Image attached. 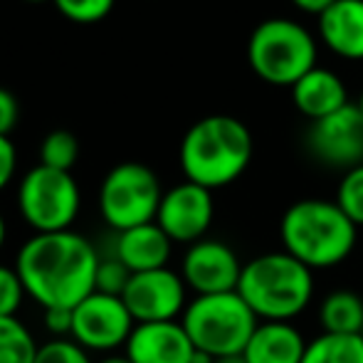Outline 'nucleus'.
<instances>
[{"label":"nucleus","instance_id":"17","mask_svg":"<svg viewBox=\"0 0 363 363\" xmlns=\"http://www.w3.org/2000/svg\"><path fill=\"white\" fill-rule=\"evenodd\" d=\"M324 45L344 60H363V0H336L319 15Z\"/></svg>","mask_w":363,"mask_h":363},{"label":"nucleus","instance_id":"2","mask_svg":"<svg viewBox=\"0 0 363 363\" xmlns=\"http://www.w3.org/2000/svg\"><path fill=\"white\" fill-rule=\"evenodd\" d=\"M252 161V134L230 114H211L186 131L181 141V168L186 181L208 191L235 183Z\"/></svg>","mask_w":363,"mask_h":363},{"label":"nucleus","instance_id":"12","mask_svg":"<svg viewBox=\"0 0 363 363\" xmlns=\"http://www.w3.org/2000/svg\"><path fill=\"white\" fill-rule=\"evenodd\" d=\"M309 151L321 163L334 168H351L363 163V116L359 104H346L319 121H311L306 136Z\"/></svg>","mask_w":363,"mask_h":363},{"label":"nucleus","instance_id":"5","mask_svg":"<svg viewBox=\"0 0 363 363\" xmlns=\"http://www.w3.org/2000/svg\"><path fill=\"white\" fill-rule=\"evenodd\" d=\"M181 324L198 351H206L213 359H225L240 356L247 349L257 329V314L238 291H225L188 301Z\"/></svg>","mask_w":363,"mask_h":363},{"label":"nucleus","instance_id":"15","mask_svg":"<svg viewBox=\"0 0 363 363\" xmlns=\"http://www.w3.org/2000/svg\"><path fill=\"white\" fill-rule=\"evenodd\" d=\"M171 252L173 240L158 228V223H146L116 233L114 240V257H119L131 269V274L168 267Z\"/></svg>","mask_w":363,"mask_h":363},{"label":"nucleus","instance_id":"34","mask_svg":"<svg viewBox=\"0 0 363 363\" xmlns=\"http://www.w3.org/2000/svg\"><path fill=\"white\" fill-rule=\"evenodd\" d=\"M5 238H8V225H5V218H3V213H0V250H3V245H5Z\"/></svg>","mask_w":363,"mask_h":363},{"label":"nucleus","instance_id":"10","mask_svg":"<svg viewBox=\"0 0 363 363\" xmlns=\"http://www.w3.org/2000/svg\"><path fill=\"white\" fill-rule=\"evenodd\" d=\"M136 324L176 321L186 311V282L178 272L163 267L131 274L129 287L121 294Z\"/></svg>","mask_w":363,"mask_h":363},{"label":"nucleus","instance_id":"18","mask_svg":"<svg viewBox=\"0 0 363 363\" xmlns=\"http://www.w3.org/2000/svg\"><path fill=\"white\" fill-rule=\"evenodd\" d=\"M306 344L291 321H262L242 356L247 363H301Z\"/></svg>","mask_w":363,"mask_h":363},{"label":"nucleus","instance_id":"11","mask_svg":"<svg viewBox=\"0 0 363 363\" xmlns=\"http://www.w3.org/2000/svg\"><path fill=\"white\" fill-rule=\"evenodd\" d=\"M213 216H216L213 191L186 181L163 193L156 223L173 242L193 245L206 238Z\"/></svg>","mask_w":363,"mask_h":363},{"label":"nucleus","instance_id":"8","mask_svg":"<svg viewBox=\"0 0 363 363\" xmlns=\"http://www.w3.org/2000/svg\"><path fill=\"white\" fill-rule=\"evenodd\" d=\"M82 193L74 176L48 166H35L18 186V211L35 233H62L72 230L79 216Z\"/></svg>","mask_w":363,"mask_h":363},{"label":"nucleus","instance_id":"19","mask_svg":"<svg viewBox=\"0 0 363 363\" xmlns=\"http://www.w3.org/2000/svg\"><path fill=\"white\" fill-rule=\"evenodd\" d=\"M324 334L361 336L363 331V296L349 289H336L324 296L319 309Z\"/></svg>","mask_w":363,"mask_h":363},{"label":"nucleus","instance_id":"3","mask_svg":"<svg viewBox=\"0 0 363 363\" xmlns=\"http://www.w3.org/2000/svg\"><path fill=\"white\" fill-rule=\"evenodd\" d=\"M284 252L309 269H329L346 262L356 247L359 228L336 201L304 198L289 206L279 223Z\"/></svg>","mask_w":363,"mask_h":363},{"label":"nucleus","instance_id":"26","mask_svg":"<svg viewBox=\"0 0 363 363\" xmlns=\"http://www.w3.org/2000/svg\"><path fill=\"white\" fill-rule=\"evenodd\" d=\"M25 296L28 291H25L18 269L0 264V316H18Z\"/></svg>","mask_w":363,"mask_h":363},{"label":"nucleus","instance_id":"24","mask_svg":"<svg viewBox=\"0 0 363 363\" xmlns=\"http://www.w3.org/2000/svg\"><path fill=\"white\" fill-rule=\"evenodd\" d=\"M131 282V269L121 262L119 257L109 255V257L99 259V267H96V282H94V291H101V294H111V296H121L124 289L129 287Z\"/></svg>","mask_w":363,"mask_h":363},{"label":"nucleus","instance_id":"25","mask_svg":"<svg viewBox=\"0 0 363 363\" xmlns=\"http://www.w3.org/2000/svg\"><path fill=\"white\" fill-rule=\"evenodd\" d=\"M57 10L77 25H91L104 20L114 10L116 0H52Z\"/></svg>","mask_w":363,"mask_h":363},{"label":"nucleus","instance_id":"37","mask_svg":"<svg viewBox=\"0 0 363 363\" xmlns=\"http://www.w3.org/2000/svg\"><path fill=\"white\" fill-rule=\"evenodd\" d=\"M25 3H48V0H25Z\"/></svg>","mask_w":363,"mask_h":363},{"label":"nucleus","instance_id":"22","mask_svg":"<svg viewBox=\"0 0 363 363\" xmlns=\"http://www.w3.org/2000/svg\"><path fill=\"white\" fill-rule=\"evenodd\" d=\"M77 158H79V141H77L72 131L55 129L43 139V146H40V166L72 173Z\"/></svg>","mask_w":363,"mask_h":363},{"label":"nucleus","instance_id":"35","mask_svg":"<svg viewBox=\"0 0 363 363\" xmlns=\"http://www.w3.org/2000/svg\"><path fill=\"white\" fill-rule=\"evenodd\" d=\"M216 363H247L245 361V356H225V359H216Z\"/></svg>","mask_w":363,"mask_h":363},{"label":"nucleus","instance_id":"9","mask_svg":"<svg viewBox=\"0 0 363 363\" xmlns=\"http://www.w3.org/2000/svg\"><path fill=\"white\" fill-rule=\"evenodd\" d=\"M136 321L121 296L91 291L84 301L74 306L69 339L77 341L84 351L111 354L126 346Z\"/></svg>","mask_w":363,"mask_h":363},{"label":"nucleus","instance_id":"4","mask_svg":"<svg viewBox=\"0 0 363 363\" xmlns=\"http://www.w3.org/2000/svg\"><path fill=\"white\" fill-rule=\"evenodd\" d=\"M238 294L264 321H291L309 306L314 277L289 252H267L245 262Z\"/></svg>","mask_w":363,"mask_h":363},{"label":"nucleus","instance_id":"32","mask_svg":"<svg viewBox=\"0 0 363 363\" xmlns=\"http://www.w3.org/2000/svg\"><path fill=\"white\" fill-rule=\"evenodd\" d=\"M96 363H134L129 359L126 354H106L101 361H96Z\"/></svg>","mask_w":363,"mask_h":363},{"label":"nucleus","instance_id":"23","mask_svg":"<svg viewBox=\"0 0 363 363\" xmlns=\"http://www.w3.org/2000/svg\"><path fill=\"white\" fill-rule=\"evenodd\" d=\"M336 203L356 228H363V163L344 173L336 191Z\"/></svg>","mask_w":363,"mask_h":363},{"label":"nucleus","instance_id":"28","mask_svg":"<svg viewBox=\"0 0 363 363\" xmlns=\"http://www.w3.org/2000/svg\"><path fill=\"white\" fill-rule=\"evenodd\" d=\"M20 119V106L18 99L10 89L0 86V136H10V131L18 126Z\"/></svg>","mask_w":363,"mask_h":363},{"label":"nucleus","instance_id":"33","mask_svg":"<svg viewBox=\"0 0 363 363\" xmlns=\"http://www.w3.org/2000/svg\"><path fill=\"white\" fill-rule=\"evenodd\" d=\"M191 363H216V359H213L211 354H206V351H198L196 349V354H193V361Z\"/></svg>","mask_w":363,"mask_h":363},{"label":"nucleus","instance_id":"29","mask_svg":"<svg viewBox=\"0 0 363 363\" xmlns=\"http://www.w3.org/2000/svg\"><path fill=\"white\" fill-rule=\"evenodd\" d=\"M15 168H18V151L10 136H0V193L10 186L15 178Z\"/></svg>","mask_w":363,"mask_h":363},{"label":"nucleus","instance_id":"36","mask_svg":"<svg viewBox=\"0 0 363 363\" xmlns=\"http://www.w3.org/2000/svg\"><path fill=\"white\" fill-rule=\"evenodd\" d=\"M359 109H361V116H363V94H361V99H359Z\"/></svg>","mask_w":363,"mask_h":363},{"label":"nucleus","instance_id":"31","mask_svg":"<svg viewBox=\"0 0 363 363\" xmlns=\"http://www.w3.org/2000/svg\"><path fill=\"white\" fill-rule=\"evenodd\" d=\"M291 3H294L299 10H304V13L321 15V13H324V10H329L331 5L336 3V0H291Z\"/></svg>","mask_w":363,"mask_h":363},{"label":"nucleus","instance_id":"1","mask_svg":"<svg viewBox=\"0 0 363 363\" xmlns=\"http://www.w3.org/2000/svg\"><path fill=\"white\" fill-rule=\"evenodd\" d=\"M99 252L74 230L35 233L18 250V269L30 299L43 309H74L94 291Z\"/></svg>","mask_w":363,"mask_h":363},{"label":"nucleus","instance_id":"16","mask_svg":"<svg viewBox=\"0 0 363 363\" xmlns=\"http://www.w3.org/2000/svg\"><path fill=\"white\" fill-rule=\"evenodd\" d=\"M291 101L309 121H319L351 104L344 79L319 65L291 86Z\"/></svg>","mask_w":363,"mask_h":363},{"label":"nucleus","instance_id":"13","mask_svg":"<svg viewBox=\"0 0 363 363\" xmlns=\"http://www.w3.org/2000/svg\"><path fill=\"white\" fill-rule=\"evenodd\" d=\"M242 267L245 264L240 262L230 245L203 238L188 245L181 277L186 287H191L198 296L225 294V291H238Z\"/></svg>","mask_w":363,"mask_h":363},{"label":"nucleus","instance_id":"14","mask_svg":"<svg viewBox=\"0 0 363 363\" xmlns=\"http://www.w3.org/2000/svg\"><path fill=\"white\" fill-rule=\"evenodd\" d=\"M124 349L134 363H191L196 354L181 321L136 324Z\"/></svg>","mask_w":363,"mask_h":363},{"label":"nucleus","instance_id":"21","mask_svg":"<svg viewBox=\"0 0 363 363\" xmlns=\"http://www.w3.org/2000/svg\"><path fill=\"white\" fill-rule=\"evenodd\" d=\"M40 344L18 316H0V363H35Z\"/></svg>","mask_w":363,"mask_h":363},{"label":"nucleus","instance_id":"6","mask_svg":"<svg viewBox=\"0 0 363 363\" xmlns=\"http://www.w3.org/2000/svg\"><path fill=\"white\" fill-rule=\"evenodd\" d=\"M252 72L274 86H294L316 67V40L304 25L287 18L262 20L247 43Z\"/></svg>","mask_w":363,"mask_h":363},{"label":"nucleus","instance_id":"30","mask_svg":"<svg viewBox=\"0 0 363 363\" xmlns=\"http://www.w3.org/2000/svg\"><path fill=\"white\" fill-rule=\"evenodd\" d=\"M72 316L74 309H45V329L55 339H67L72 336Z\"/></svg>","mask_w":363,"mask_h":363},{"label":"nucleus","instance_id":"27","mask_svg":"<svg viewBox=\"0 0 363 363\" xmlns=\"http://www.w3.org/2000/svg\"><path fill=\"white\" fill-rule=\"evenodd\" d=\"M35 363H94L89 351L82 349L72 339H52L40 346Z\"/></svg>","mask_w":363,"mask_h":363},{"label":"nucleus","instance_id":"7","mask_svg":"<svg viewBox=\"0 0 363 363\" xmlns=\"http://www.w3.org/2000/svg\"><path fill=\"white\" fill-rule=\"evenodd\" d=\"M161 181L144 163L126 161L104 176L99 188V213L116 233L156 223L161 206Z\"/></svg>","mask_w":363,"mask_h":363},{"label":"nucleus","instance_id":"20","mask_svg":"<svg viewBox=\"0 0 363 363\" xmlns=\"http://www.w3.org/2000/svg\"><path fill=\"white\" fill-rule=\"evenodd\" d=\"M301 363H363L361 336L321 334L306 344Z\"/></svg>","mask_w":363,"mask_h":363},{"label":"nucleus","instance_id":"38","mask_svg":"<svg viewBox=\"0 0 363 363\" xmlns=\"http://www.w3.org/2000/svg\"><path fill=\"white\" fill-rule=\"evenodd\" d=\"M361 339H363V331H361Z\"/></svg>","mask_w":363,"mask_h":363}]
</instances>
